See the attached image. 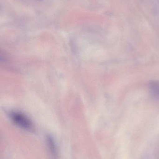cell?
<instances>
[{
  "label": "cell",
  "instance_id": "cell-1",
  "mask_svg": "<svg viewBox=\"0 0 159 159\" xmlns=\"http://www.w3.org/2000/svg\"><path fill=\"white\" fill-rule=\"evenodd\" d=\"M11 117L13 121L19 127L26 130H31L32 124L31 121L24 115L19 113L14 112L11 114Z\"/></svg>",
  "mask_w": 159,
  "mask_h": 159
},
{
  "label": "cell",
  "instance_id": "cell-3",
  "mask_svg": "<svg viewBox=\"0 0 159 159\" xmlns=\"http://www.w3.org/2000/svg\"><path fill=\"white\" fill-rule=\"evenodd\" d=\"M150 89L154 95L159 98V82L152 83L150 86Z\"/></svg>",
  "mask_w": 159,
  "mask_h": 159
},
{
  "label": "cell",
  "instance_id": "cell-2",
  "mask_svg": "<svg viewBox=\"0 0 159 159\" xmlns=\"http://www.w3.org/2000/svg\"><path fill=\"white\" fill-rule=\"evenodd\" d=\"M47 141L48 146L50 152L54 157H55L57 154V148H56V144H55L54 139L51 136H49L47 137Z\"/></svg>",
  "mask_w": 159,
  "mask_h": 159
}]
</instances>
